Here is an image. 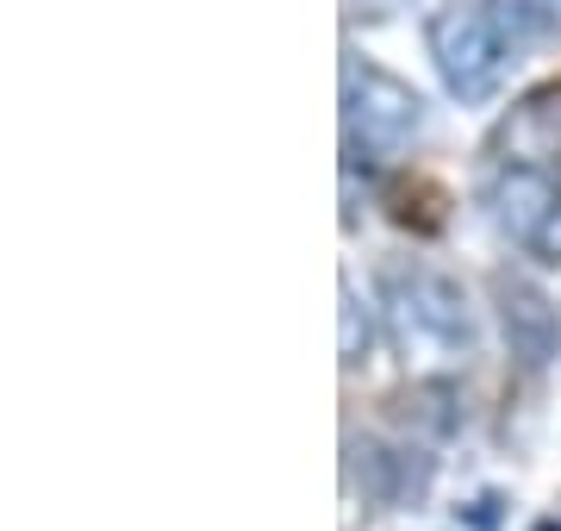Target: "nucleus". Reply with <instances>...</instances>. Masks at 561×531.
<instances>
[{
	"instance_id": "obj_2",
	"label": "nucleus",
	"mask_w": 561,
	"mask_h": 531,
	"mask_svg": "<svg viewBox=\"0 0 561 531\" xmlns=\"http://www.w3.org/2000/svg\"><path fill=\"white\" fill-rule=\"evenodd\" d=\"M512 25L486 7V0H443L437 13L424 20V50L437 63L443 88L461 106H481L500 94L505 63H512Z\"/></svg>"
},
{
	"instance_id": "obj_6",
	"label": "nucleus",
	"mask_w": 561,
	"mask_h": 531,
	"mask_svg": "<svg viewBox=\"0 0 561 531\" xmlns=\"http://www.w3.org/2000/svg\"><path fill=\"white\" fill-rule=\"evenodd\" d=\"M505 25H512V38H549L561 32V0H486Z\"/></svg>"
},
{
	"instance_id": "obj_7",
	"label": "nucleus",
	"mask_w": 561,
	"mask_h": 531,
	"mask_svg": "<svg viewBox=\"0 0 561 531\" xmlns=\"http://www.w3.org/2000/svg\"><path fill=\"white\" fill-rule=\"evenodd\" d=\"M343 363L356 369L362 357H368V344H375V331H368V307L356 301V282H343Z\"/></svg>"
},
{
	"instance_id": "obj_1",
	"label": "nucleus",
	"mask_w": 561,
	"mask_h": 531,
	"mask_svg": "<svg viewBox=\"0 0 561 531\" xmlns=\"http://www.w3.org/2000/svg\"><path fill=\"white\" fill-rule=\"evenodd\" d=\"M381 326L412 375H456L474 357V307L449 275L400 263L381 275Z\"/></svg>"
},
{
	"instance_id": "obj_3",
	"label": "nucleus",
	"mask_w": 561,
	"mask_h": 531,
	"mask_svg": "<svg viewBox=\"0 0 561 531\" xmlns=\"http://www.w3.org/2000/svg\"><path fill=\"white\" fill-rule=\"evenodd\" d=\"M419 88L400 82L375 57H356V50L343 57V150H350V163H387L393 150L419 138Z\"/></svg>"
},
{
	"instance_id": "obj_5",
	"label": "nucleus",
	"mask_w": 561,
	"mask_h": 531,
	"mask_svg": "<svg viewBox=\"0 0 561 531\" xmlns=\"http://www.w3.org/2000/svg\"><path fill=\"white\" fill-rule=\"evenodd\" d=\"M500 301H505V331H518L524 357L542 363L549 344H556V313H549V301H542L537 287H524V282H500Z\"/></svg>"
},
{
	"instance_id": "obj_4",
	"label": "nucleus",
	"mask_w": 561,
	"mask_h": 531,
	"mask_svg": "<svg viewBox=\"0 0 561 531\" xmlns=\"http://www.w3.org/2000/svg\"><path fill=\"white\" fill-rule=\"evenodd\" d=\"M486 213L505 238L537 257V263H561V176L542 163H512L505 157L486 176Z\"/></svg>"
}]
</instances>
